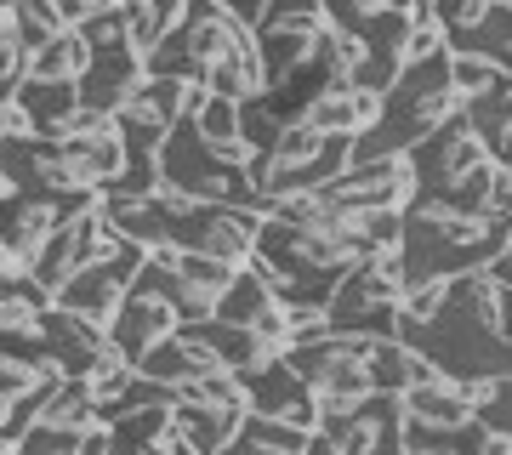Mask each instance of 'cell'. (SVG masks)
<instances>
[{
    "instance_id": "1",
    "label": "cell",
    "mask_w": 512,
    "mask_h": 455,
    "mask_svg": "<svg viewBox=\"0 0 512 455\" xmlns=\"http://www.w3.org/2000/svg\"><path fill=\"white\" fill-rule=\"evenodd\" d=\"M507 239H512L507 211L456 217V211L410 200L404 205V234H399L404 285H416V279H456V273H467V268H484Z\"/></svg>"
},
{
    "instance_id": "2",
    "label": "cell",
    "mask_w": 512,
    "mask_h": 455,
    "mask_svg": "<svg viewBox=\"0 0 512 455\" xmlns=\"http://www.w3.org/2000/svg\"><path fill=\"white\" fill-rule=\"evenodd\" d=\"M410 177H416V188H444V182H456V177H467L473 165H484V160H495L490 148H484V137H478L473 126H467V114H450L444 126H433L427 137H421L410 154Z\"/></svg>"
},
{
    "instance_id": "3",
    "label": "cell",
    "mask_w": 512,
    "mask_h": 455,
    "mask_svg": "<svg viewBox=\"0 0 512 455\" xmlns=\"http://www.w3.org/2000/svg\"><path fill=\"white\" fill-rule=\"evenodd\" d=\"M245 404L251 410H268V416L302 421V427H319V387L308 376H296V364L285 353L262 359L245 370Z\"/></svg>"
},
{
    "instance_id": "4",
    "label": "cell",
    "mask_w": 512,
    "mask_h": 455,
    "mask_svg": "<svg viewBox=\"0 0 512 455\" xmlns=\"http://www.w3.org/2000/svg\"><path fill=\"white\" fill-rule=\"evenodd\" d=\"M40 336H46V353H52V364L63 376H92L97 359L109 353V325L63 308V302L40 308Z\"/></svg>"
},
{
    "instance_id": "5",
    "label": "cell",
    "mask_w": 512,
    "mask_h": 455,
    "mask_svg": "<svg viewBox=\"0 0 512 455\" xmlns=\"http://www.w3.org/2000/svg\"><path fill=\"white\" fill-rule=\"evenodd\" d=\"M143 52H137V40L120 35V40H103V46H92V63H86V74H80V97L92 103V109L114 114L120 103H126L131 91L143 86Z\"/></svg>"
},
{
    "instance_id": "6",
    "label": "cell",
    "mask_w": 512,
    "mask_h": 455,
    "mask_svg": "<svg viewBox=\"0 0 512 455\" xmlns=\"http://www.w3.org/2000/svg\"><path fill=\"white\" fill-rule=\"evenodd\" d=\"M177 325H183V319H177V308H171V296L148 291V285H131L126 302H120V308H114V319H109V342L120 347L131 364H137L148 347L160 342V336H171Z\"/></svg>"
},
{
    "instance_id": "7",
    "label": "cell",
    "mask_w": 512,
    "mask_h": 455,
    "mask_svg": "<svg viewBox=\"0 0 512 455\" xmlns=\"http://www.w3.org/2000/svg\"><path fill=\"white\" fill-rule=\"evenodd\" d=\"M137 370L143 376H154V382H165V387H177L183 393L194 376H205V370H217V359H211V347L194 336L188 325H177L171 336H160V342L148 347L143 359H137Z\"/></svg>"
},
{
    "instance_id": "8",
    "label": "cell",
    "mask_w": 512,
    "mask_h": 455,
    "mask_svg": "<svg viewBox=\"0 0 512 455\" xmlns=\"http://www.w3.org/2000/svg\"><path fill=\"white\" fill-rule=\"evenodd\" d=\"M188 330L200 336L205 347H211V359L228 364V370H251V364L274 359V347L262 342V330L256 325H234V319H217V313H205V319H188Z\"/></svg>"
},
{
    "instance_id": "9",
    "label": "cell",
    "mask_w": 512,
    "mask_h": 455,
    "mask_svg": "<svg viewBox=\"0 0 512 455\" xmlns=\"http://www.w3.org/2000/svg\"><path fill=\"white\" fill-rule=\"evenodd\" d=\"M18 103H23V114H29V126H35L40 137H63L69 114L80 109L86 97H80V80H40V74H23Z\"/></svg>"
},
{
    "instance_id": "10",
    "label": "cell",
    "mask_w": 512,
    "mask_h": 455,
    "mask_svg": "<svg viewBox=\"0 0 512 455\" xmlns=\"http://www.w3.org/2000/svg\"><path fill=\"white\" fill-rule=\"evenodd\" d=\"M171 399H154V404H126L109 416V450H160L165 427H171Z\"/></svg>"
},
{
    "instance_id": "11",
    "label": "cell",
    "mask_w": 512,
    "mask_h": 455,
    "mask_svg": "<svg viewBox=\"0 0 512 455\" xmlns=\"http://www.w3.org/2000/svg\"><path fill=\"white\" fill-rule=\"evenodd\" d=\"M274 308H279V296H274L268 273L256 268V262H239L234 285L217 296V319H234V325H256L262 313H274Z\"/></svg>"
},
{
    "instance_id": "12",
    "label": "cell",
    "mask_w": 512,
    "mask_h": 455,
    "mask_svg": "<svg viewBox=\"0 0 512 455\" xmlns=\"http://www.w3.org/2000/svg\"><path fill=\"white\" fill-rule=\"evenodd\" d=\"M228 450H313V427L268 416V410H245V421H239V433Z\"/></svg>"
},
{
    "instance_id": "13",
    "label": "cell",
    "mask_w": 512,
    "mask_h": 455,
    "mask_svg": "<svg viewBox=\"0 0 512 455\" xmlns=\"http://www.w3.org/2000/svg\"><path fill=\"white\" fill-rule=\"evenodd\" d=\"M86 63H92V46H86V35H80L74 23L69 29H57L46 46L29 52V74H40V80H80Z\"/></svg>"
},
{
    "instance_id": "14",
    "label": "cell",
    "mask_w": 512,
    "mask_h": 455,
    "mask_svg": "<svg viewBox=\"0 0 512 455\" xmlns=\"http://www.w3.org/2000/svg\"><path fill=\"white\" fill-rule=\"evenodd\" d=\"M319 29H325V23H319ZM319 29H256V46H262V63H268V86H279L285 74H296L308 63Z\"/></svg>"
},
{
    "instance_id": "15",
    "label": "cell",
    "mask_w": 512,
    "mask_h": 455,
    "mask_svg": "<svg viewBox=\"0 0 512 455\" xmlns=\"http://www.w3.org/2000/svg\"><path fill=\"white\" fill-rule=\"evenodd\" d=\"M365 364H370V387H382V393H404V387L416 382L421 353L410 342H399V336H376L370 353H365Z\"/></svg>"
},
{
    "instance_id": "16",
    "label": "cell",
    "mask_w": 512,
    "mask_h": 455,
    "mask_svg": "<svg viewBox=\"0 0 512 455\" xmlns=\"http://www.w3.org/2000/svg\"><path fill=\"white\" fill-rule=\"evenodd\" d=\"M177 273H183V285L200 302H211V313H217V296L234 285V273H239V262H222V256H211V251H177Z\"/></svg>"
},
{
    "instance_id": "17",
    "label": "cell",
    "mask_w": 512,
    "mask_h": 455,
    "mask_svg": "<svg viewBox=\"0 0 512 455\" xmlns=\"http://www.w3.org/2000/svg\"><path fill=\"white\" fill-rule=\"evenodd\" d=\"M183 18H188V0H137V6L126 12L137 52H154L171 29H183Z\"/></svg>"
},
{
    "instance_id": "18",
    "label": "cell",
    "mask_w": 512,
    "mask_h": 455,
    "mask_svg": "<svg viewBox=\"0 0 512 455\" xmlns=\"http://www.w3.org/2000/svg\"><path fill=\"white\" fill-rule=\"evenodd\" d=\"M12 29H18V40L35 52V46H46L57 29H69V18H63L57 0H12Z\"/></svg>"
},
{
    "instance_id": "19",
    "label": "cell",
    "mask_w": 512,
    "mask_h": 455,
    "mask_svg": "<svg viewBox=\"0 0 512 455\" xmlns=\"http://www.w3.org/2000/svg\"><path fill=\"white\" fill-rule=\"evenodd\" d=\"M399 74H404V52H393V46H365L348 80H353L359 91H376V97H387Z\"/></svg>"
},
{
    "instance_id": "20",
    "label": "cell",
    "mask_w": 512,
    "mask_h": 455,
    "mask_svg": "<svg viewBox=\"0 0 512 455\" xmlns=\"http://www.w3.org/2000/svg\"><path fill=\"white\" fill-rule=\"evenodd\" d=\"M473 416L490 421L495 433L512 438V376H490V382H473Z\"/></svg>"
},
{
    "instance_id": "21",
    "label": "cell",
    "mask_w": 512,
    "mask_h": 455,
    "mask_svg": "<svg viewBox=\"0 0 512 455\" xmlns=\"http://www.w3.org/2000/svg\"><path fill=\"white\" fill-rule=\"evenodd\" d=\"M495 80H501L495 57H484V52H450V86H456L461 103H467V97H478V91H490Z\"/></svg>"
},
{
    "instance_id": "22",
    "label": "cell",
    "mask_w": 512,
    "mask_h": 455,
    "mask_svg": "<svg viewBox=\"0 0 512 455\" xmlns=\"http://www.w3.org/2000/svg\"><path fill=\"white\" fill-rule=\"evenodd\" d=\"M490 6H495V0H433V18H439L444 40L456 46V40H467L478 23L490 18Z\"/></svg>"
},
{
    "instance_id": "23",
    "label": "cell",
    "mask_w": 512,
    "mask_h": 455,
    "mask_svg": "<svg viewBox=\"0 0 512 455\" xmlns=\"http://www.w3.org/2000/svg\"><path fill=\"white\" fill-rule=\"evenodd\" d=\"M319 23H325L319 0H268L251 29H319Z\"/></svg>"
},
{
    "instance_id": "24",
    "label": "cell",
    "mask_w": 512,
    "mask_h": 455,
    "mask_svg": "<svg viewBox=\"0 0 512 455\" xmlns=\"http://www.w3.org/2000/svg\"><path fill=\"white\" fill-rule=\"evenodd\" d=\"M194 120H200V131L211 137V143H234V137H239V97L211 91V97H205V109L194 114Z\"/></svg>"
},
{
    "instance_id": "25",
    "label": "cell",
    "mask_w": 512,
    "mask_h": 455,
    "mask_svg": "<svg viewBox=\"0 0 512 455\" xmlns=\"http://www.w3.org/2000/svg\"><path fill=\"white\" fill-rule=\"evenodd\" d=\"M52 370H57V364H29V359H12V353H0V399L12 404L18 393H29L40 376H52Z\"/></svg>"
},
{
    "instance_id": "26",
    "label": "cell",
    "mask_w": 512,
    "mask_h": 455,
    "mask_svg": "<svg viewBox=\"0 0 512 455\" xmlns=\"http://www.w3.org/2000/svg\"><path fill=\"white\" fill-rule=\"evenodd\" d=\"M319 6H325V23L348 29V35H359L370 23V12H376V0H319Z\"/></svg>"
},
{
    "instance_id": "27",
    "label": "cell",
    "mask_w": 512,
    "mask_h": 455,
    "mask_svg": "<svg viewBox=\"0 0 512 455\" xmlns=\"http://www.w3.org/2000/svg\"><path fill=\"white\" fill-rule=\"evenodd\" d=\"M484 273H490L495 285H512V239H507V245H501V251L490 256V262H484Z\"/></svg>"
},
{
    "instance_id": "28",
    "label": "cell",
    "mask_w": 512,
    "mask_h": 455,
    "mask_svg": "<svg viewBox=\"0 0 512 455\" xmlns=\"http://www.w3.org/2000/svg\"><path fill=\"white\" fill-rule=\"evenodd\" d=\"M262 6H268V0H228V12H234V18H245V23L262 18Z\"/></svg>"
},
{
    "instance_id": "29",
    "label": "cell",
    "mask_w": 512,
    "mask_h": 455,
    "mask_svg": "<svg viewBox=\"0 0 512 455\" xmlns=\"http://www.w3.org/2000/svg\"><path fill=\"white\" fill-rule=\"evenodd\" d=\"M495 325H501V336L512 342V285H501V313H495Z\"/></svg>"
},
{
    "instance_id": "30",
    "label": "cell",
    "mask_w": 512,
    "mask_h": 455,
    "mask_svg": "<svg viewBox=\"0 0 512 455\" xmlns=\"http://www.w3.org/2000/svg\"><path fill=\"white\" fill-rule=\"evenodd\" d=\"M6 194H12V182H6V171H0V200H6Z\"/></svg>"
},
{
    "instance_id": "31",
    "label": "cell",
    "mask_w": 512,
    "mask_h": 455,
    "mask_svg": "<svg viewBox=\"0 0 512 455\" xmlns=\"http://www.w3.org/2000/svg\"><path fill=\"white\" fill-rule=\"evenodd\" d=\"M376 6H387V0H376Z\"/></svg>"
},
{
    "instance_id": "32",
    "label": "cell",
    "mask_w": 512,
    "mask_h": 455,
    "mask_svg": "<svg viewBox=\"0 0 512 455\" xmlns=\"http://www.w3.org/2000/svg\"><path fill=\"white\" fill-rule=\"evenodd\" d=\"M507 177H512V171H507Z\"/></svg>"
}]
</instances>
